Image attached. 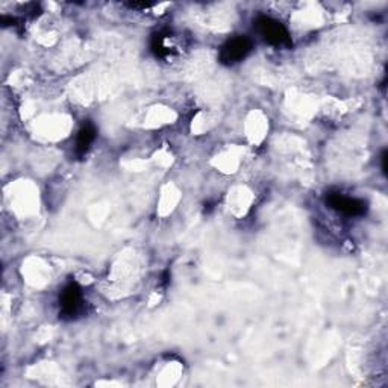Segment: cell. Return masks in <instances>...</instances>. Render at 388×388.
Masks as SVG:
<instances>
[{"label": "cell", "instance_id": "cell-1", "mask_svg": "<svg viewBox=\"0 0 388 388\" xmlns=\"http://www.w3.org/2000/svg\"><path fill=\"white\" fill-rule=\"evenodd\" d=\"M255 27L258 34H260L263 39L273 46H278V48H290L291 46V36L281 22L275 20L272 17H258L255 22Z\"/></svg>", "mask_w": 388, "mask_h": 388}, {"label": "cell", "instance_id": "cell-2", "mask_svg": "<svg viewBox=\"0 0 388 388\" xmlns=\"http://www.w3.org/2000/svg\"><path fill=\"white\" fill-rule=\"evenodd\" d=\"M252 49V43L246 36H235V39L229 40L223 44V48L220 49V61L223 64H235L244 60L249 52Z\"/></svg>", "mask_w": 388, "mask_h": 388}, {"label": "cell", "instance_id": "cell-3", "mask_svg": "<svg viewBox=\"0 0 388 388\" xmlns=\"http://www.w3.org/2000/svg\"><path fill=\"white\" fill-rule=\"evenodd\" d=\"M326 202L332 209H337L338 212H343L347 216H359L366 211V203L359 199L346 198L341 193H329Z\"/></svg>", "mask_w": 388, "mask_h": 388}, {"label": "cell", "instance_id": "cell-4", "mask_svg": "<svg viewBox=\"0 0 388 388\" xmlns=\"http://www.w3.org/2000/svg\"><path fill=\"white\" fill-rule=\"evenodd\" d=\"M60 305H61V312L64 317L76 316L78 311L82 307V293L76 284H69L67 287L62 290Z\"/></svg>", "mask_w": 388, "mask_h": 388}, {"label": "cell", "instance_id": "cell-5", "mask_svg": "<svg viewBox=\"0 0 388 388\" xmlns=\"http://www.w3.org/2000/svg\"><path fill=\"white\" fill-rule=\"evenodd\" d=\"M95 138H96V129L93 125H85L82 127L76 140V153L84 155L90 149L91 143L95 141Z\"/></svg>", "mask_w": 388, "mask_h": 388}]
</instances>
